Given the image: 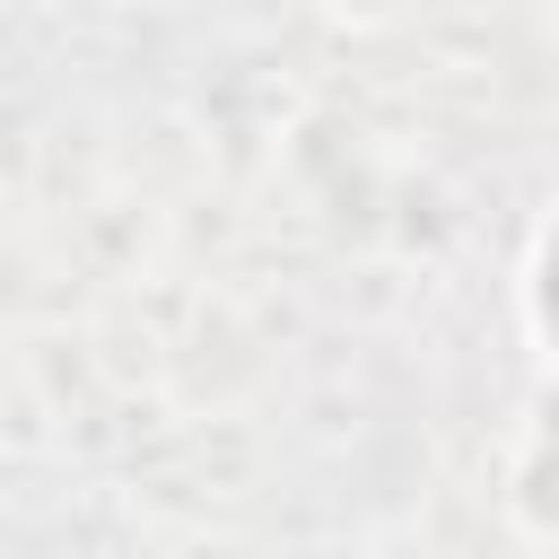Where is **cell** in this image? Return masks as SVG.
Masks as SVG:
<instances>
[{
	"instance_id": "obj_1",
	"label": "cell",
	"mask_w": 559,
	"mask_h": 559,
	"mask_svg": "<svg viewBox=\"0 0 559 559\" xmlns=\"http://www.w3.org/2000/svg\"><path fill=\"white\" fill-rule=\"evenodd\" d=\"M515 306H524V332H533V349L559 367V201L542 210V227H533V245H524Z\"/></svg>"
}]
</instances>
